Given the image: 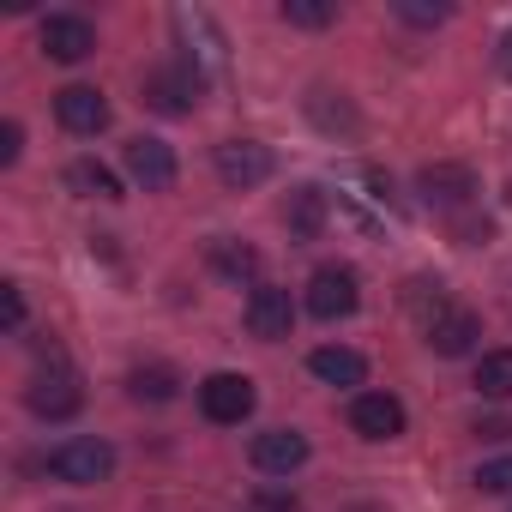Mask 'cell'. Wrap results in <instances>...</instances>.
Segmentation results:
<instances>
[{
    "mask_svg": "<svg viewBox=\"0 0 512 512\" xmlns=\"http://www.w3.org/2000/svg\"><path fill=\"white\" fill-rule=\"evenodd\" d=\"M278 13H284V25H302V31H326V25L338 19V13L326 7V0H284Z\"/></svg>",
    "mask_w": 512,
    "mask_h": 512,
    "instance_id": "44dd1931",
    "label": "cell"
},
{
    "mask_svg": "<svg viewBox=\"0 0 512 512\" xmlns=\"http://www.w3.org/2000/svg\"><path fill=\"white\" fill-rule=\"evenodd\" d=\"M211 163H217V181L235 187V193H241V187H260V181L272 175V151L253 145V139H223Z\"/></svg>",
    "mask_w": 512,
    "mask_h": 512,
    "instance_id": "277c9868",
    "label": "cell"
},
{
    "mask_svg": "<svg viewBox=\"0 0 512 512\" xmlns=\"http://www.w3.org/2000/svg\"><path fill=\"white\" fill-rule=\"evenodd\" d=\"M476 488H482V494H512V458H488V464L476 470Z\"/></svg>",
    "mask_w": 512,
    "mask_h": 512,
    "instance_id": "7402d4cb",
    "label": "cell"
},
{
    "mask_svg": "<svg viewBox=\"0 0 512 512\" xmlns=\"http://www.w3.org/2000/svg\"><path fill=\"white\" fill-rule=\"evenodd\" d=\"M19 121H7V127H0V163H19Z\"/></svg>",
    "mask_w": 512,
    "mask_h": 512,
    "instance_id": "d4e9b609",
    "label": "cell"
},
{
    "mask_svg": "<svg viewBox=\"0 0 512 512\" xmlns=\"http://www.w3.org/2000/svg\"><path fill=\"white\" fill-rule=\"evenodd\" d=\"M284 223H290L296 241H320V229H326V193L320 187H296L290 205H284Z\"/></svg>",
    "mask_w": 512,
    "mask_h": 512,
    "instance_id": "2e32d148",
    "label": "cell"
},
{
    "mask_svg": "<svg viewBox=\"0 0 512 512\" xmlns=\"http://www.w3.org/2000/svg\"><path fill=\"white\" fill-rule=\"evenodd\" d=\"M398 19H410V25H446V7H422V0H398Z\"/></svg>",
    "mask_w": 512,
    "mask_h": 512,
    "instance_id": "cb8c5ba5",
    "label": "cell"
},
{
    "mask_svg": "<svg viewBox=\"0 0 512 512\" xmlns=\"http://www.w3.org/2000/svg\"><path fill=\"white\" fill-rule=\"evenodd\" d=\"M145 103L157 115H187L199 103V67H157V73H145Z\"/></svg>",
    "mask_w": 512,
    "mask_h": 512,
    "instance_id": "52a82bcc",
    "label": "cell"
},
{
    "mask_svg": "<svg viewBox=\"0 0 512 512\" xmlns=\"http://www.w3.org/2000/svg\"><path fill=\"white\" fill-rule=\"evenodd\" d=\"M266 512H296V494H260Z\"/></svg>",
    "mask_w": 512,
    "mask_h": 512,
    "instance_id": "484cf974",
    "label": "cell"
},
{
    "mask_svg": "<svg viewBox=\"0 0 512 512\" xmlns=\"http://www.w3.org/2000/svg\"><path fill=\"white\" fill-rule=\"evenodd\" d=\"M127 392H133L139 404H169V398L181 392V380H175V368L151 362V368H133V374H127Z\"/></svg>",
    "mask_w": 512,
    "mask_h": 512,
    "instance_id": "ac0fdd59",
    "label": "cell"
},
{
    "mask_svg": "<svg viewBox=\"0 0 512 512\" xmlns=\"http://www.w3.org/2000/svg\"><path fill=\"white\" fill-rule=\"evenodd\" d=\"M416 187H422V199H428V205H440V211H458V205H470V193H476V175H470L464 163H428V169L416 175Z\"/></svg>",
    "mask_w": 512,
    "mask_h": 512,
    "instance_id": "30bf717a",
    "label": "cell"
},
{
    "mask_svg": "<svg viewBox=\"0 0 512 512\" xmlns=\"http://www.w3.org/2000/svg\"><path fill=\"white\" fill-rule=\"evenodd\" d=\"M356 302H362V284H356L350 266H320V272L308 278V314L344 320V314H356Z\"/></svg>",
    "mask_w": 512,
    "mask_h": 512,
    "instance_id": "3957f363",
    "label": "cell"
},
{
    "mask_svg": "<svg viewBox=\"0 0 512 512\" xmlns=\"http://www.w3.org/2000/svg\"><path fill=\"white\" fill-rule=\"evenodd\" d=\"M253 464L266 476H290L308 464V440L296 428H266V434H253Z\"/></svg>",
    "mask_w": 512,
    "mask_h": 512,
    "instance_id": "8fae6325",
    "label": "cell"
},
{
    "mask_svg": "<svg viewBox=\"0 0 512 512\" xmlns=\"http://www.w3.org/2000/svg\"><path fill=\"white\" fill-rule=\"evenodd\" d=\"M500 73H506V79H512V31H506V37H500Z\"/></svg>",
    "mask_w": 512,
    "mask_h": 512,
    "instance_id": "4316f807",
    "label": "cell"
},
{
    "mask_svg": "<svg viewBox=\"0 0 512 512\" xmlns=\"http://www.w3.org/2000/svg\"><path fill=\"white\" fill-rule=\"evenodd\" d=\"M308 368H314L326 386H362V380H368V362H362L356 350H344V344H320V350L308 356Z\"/></svg>",
    "mask_w": 512,
    "mask_h": 512,
    "instance_id": "9a60e30c",
    "label": "cell"
},
{
    "mask_svg": "<svg viewBox=\"0 0 512 512\" xmlns=\"http://www.w3.org/2000/svg\"><path fill=\"white\" fill-rule=\"evenodd\" d=\"M253 404H260V392H253L247 374H211V380H199V410H205L211 422H223V428L247 422Z\"/></svg>",
    "mask_w": 512,
    "mask_h": 512,
    "instance_id": "7a4b0ae2",
    "label": "cell"
},
{
    "mask_svg": "<svg viewBox=\"0 0 512 512\" xmlns=\"http://www.w3.org/2000/svg\"><path fill=\"white\" fill-rule=\"evenodd\" d=\"M350 428H356L362 440H398V434H404V404H398L392 392H362V398L350 404Z\"/></svg>",
    "mask_w": 512,
    "mask_h": 512,
    "instance_id": "9c48e42d",
    "label": "cell"
},
{
    "mask_svg": "<svg viewBox=\"0 0 512 512\" xmlns=\"http://www.w3.org/2000/svg\"><path fill=\"white\" fill-rule=\"evenodd\" d=\"M211 266L223 272V278H253V272H260V253H253V247H241V241H211Z\"/></svg>",
    "mask_w": 512,
    "mask_h": 512,
    "instance_id": "ffe728a7",
    "label": "cell"
},
{
    "mask_svg": "<svg viewBox=\"0 0 512 512\" xmlns=\"http://www.w3.org/2000/svg\"><path fill=\"white\" fill-rule=\"evenodd\" d=\"M49 470H55L61 482H79V488H97V482H109V470H115V446H109V440H97V434H79V440H61V446L49 452Z\"/></svg>",
    "mask_w": 512,
    "mask_h": 512,
    "instance_id": "6da1fadb",
    "label": "cell"
},
{
    "mask_svg": "<svg viewBox=\"0 0 512 512\" xmlns=\"http://www.w3.org/2000/svg\"><path fill=\"white\" fill-rule=\"evenodd\" d=\"M127 175L145 187V193H163V187H175V151L163 145V139H127Z\"/></svg>",
    "mask_w": 512,
    "mask_h": 512,
    "instance_id": "ba28073f",
    "label": "cell"
},
{
    "mask_svg": "<svg viewBox=\"0 0 512 512\" xmlns=\"http://www.w3.org/2000/svg\"><path fill=\"white\" fill-rule=\"evenodd\" d=\"M241 320H247V332L253 338H266V344H278V338H290V326H296V308H290V290H278V284H260L247 296V308H241Z\"/></svg>",
    "mask_w": 512,
    "mask_h": 512,
    "instance_id": "8992f818",
    "label": "cell"
},
{
    "mask_svg": "<svg viewBox=\"0 0 512 512\" xmlns=\"http://www.w3.org/2000/svg\"><path fill=\"white\" fill-rule=\"evenodd\" d=\"M67 187H73V193H85V199H121V181H115L97 157L67 163Z\"/></svg>",
    "mask_w": 512,
    "mask_h": 512,
    "instance_id": "e0dca14e",
    "label": "cell"
},
{
    "mask_svg": "<svg viewBox=\"0 0 512 512\" xmlns=\"http://www.w3.org/2000/svg\"><path fill=\"white\" fill-rule=\"evenodd\" d=\"M43 55L49 61H85L91 49H97V31L85 25V19H73V13H55V19H43Z\"/></svg>",
    "mask_w": 512,
    "mask_h": 512,
    "instance_id": "7c38bea8",
    "label": "cell"
},
{
    "mask_svg": "<svg viewBox=\"0 0 512 512\" xmlns=\"http://www.w3.org/2000/svg\"><path fill=\"white\" fill-rule=\"evenodd\" d=\"M0 320H7V332H19V326H25V290H19V284L0 290Z\"/></svg>",
    "mask_w": 512,
    "mask_h": 512,
    "instance_id": "603a6c76",
    "label": "cell"
},
{
    "mask_svg": "<svg viewBox=\"0 0 512 512\" xmlns=\"http://www.w3.org/2000/svg\"><path fill=\"white\" fill-rule=\"evenodd\" d=\"M476 338H482V320H476L470 308H446V314L428 326V350H434V356H470Z\"/></svg>",
    "mask_w": 512,
    "mask_h": 512,
    "instance_id": "5bb4252c",
    "label": "cell"
},
{
    "mask_svg": "<svg viewBox=\"0 0 512 512\" xmlns=\"http://www.w3.org/2000/svg\"><path fill=\"white\" fill-rule=\"evenodd\" d=\"M25 398H31V410H37V416H49V422H61V416H73V410H79V380H73V368H67V356H61V350H55V362L31 380V392H25Z\"/></svg>",
    "mask_w": 512,
    "mask_h": 512,
    "instance_id": "5b68a950",
    "label": "cell"
},
{
    "mask_svg": "<svg viewBox=\"0 0 512 512\" xmlns=\"http://www.w3.org/2000/svg\"><path fill=\"white\" fill-rule=\"evenodd\" d=\"M55 115H61V127H73V133H103V127H109V103H103L97 85H67V91L55 97Z\"/></svg>",
    "mask_w": 512,
    "mask_h": 512,
    "instance_id": "4fadbf2b",
    "label": "cell"
},
{
    "mask_svg": "<svg viewBox=\"0 0 512 512\" xmlns=\"http://www.w3.org/2000/svg\"><path fill=\"white\" fill-rule=\"evenodd\" d=\"M476 392L482 398H512V350H488L476 362Z\"/></svg>",
    "mask_w": 512,
    "mask_h": 512,
    "instance_id": "d6986e66",
    "label": "cell"
}]
</instances>
